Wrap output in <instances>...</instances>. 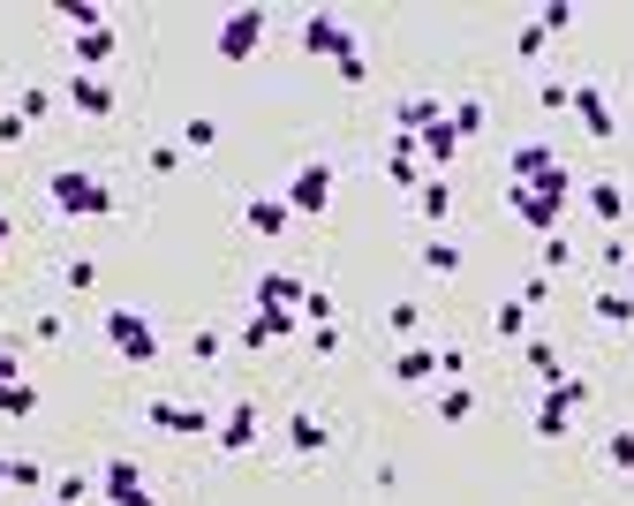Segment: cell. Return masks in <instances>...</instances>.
I'll return each mask as SVG.
<instances>
[{
    "label": "cell",
    "mask_w": 634,
    "mask_h": 506,
    "mask_svg": "<svg viewBox=\"0 0 634 506\" xmlns=\"http://www.w3.org/2000/svg\"><path fill=\"white\" fill-rule=\"evenodd\" d=\"M416 152H423L431 167H454V152H461V137H454V129L439 122V129H423V137H416Z\"/></svg>",
    "instance_id": "21"
},
{
    "label": "cell",
    "mask_w": 634,
    "mask_h": 506,
    "mask_svg": "<svg viewBox=\"0 0 634 506\" xmlns=\"http://www.w3.org/2000/svg\"><path fill=\"white\" fill-rule=\"evenodd\" d=\"M99 492H106L114 506H129L137 492H144V469H137V461L122 454V461H106V469H99Z\"/></svg>",
    "instance_id": "16"
},
{
    "label": "cell",
    "mask_w": 634,
    "mask_h": 506,
    "mask_svg": "<svg viewBox=\"0 0 634 506\" xmlns=\"http://www.w3.org/2000/svg\"><path fill=\"white\" fill-rule=\"evenodd\" d=\"M272 340H295V311H257L242 326V347H272Z\"/></svg>",
    "instance_id": "19"
},
{
    "label": "cell",
    "mask_w": 634,
    "mask_h": 506,
    "mask_svg": "<svg viewBox=\"0 0 634 506\" xmlns=\"http://www.w3.org/2000/svg\"><path fill=\"white\" fill-rule=\"evenodd\" d=\"M8 484H15V492H38V484H46V461H8Z\"/></svg>",
    "instance_id": "37"
},
{
    "label": "cell",
    "mask_w": 634,
    "mask_h": 506,
    "mask_svg": "<svg viewBox=\"0 0 634 506\" xmlns=\"http://www.w3.org/2000/svg\"><path fill=\"white\" fill-rule=\"evenodd\" d=\"M423 265H431V273H461V242L431 235V242H423Z\"/></svg>",
    "instance_id": "26"
},
{
    "label": "cell",
    "mask_w": 634,
    "mask_h": 506,
    "mask_svg": "<svg viewBox=\"0 0 634 506\" xmlns=\"http://www.w3.org/2000/svg\"><path fill=\"white\" fill-rule=\"evenodd\" d=\"M99 333L114 340V355H122V363H158V333H152V318H144V311H106V318H99Z\"/></svg>",
    "instance_id": "2"
},
{
    "label": "cell",
    "mask_w": 634,
    "mask_h": 506,
    "mask_svg": "<svg viewBox=\"0 0 634 506\" xmlns=\"http://www.w3.org/2000/svg\"><path fill=\"white\" fill-rule=\"evenodd\" d=\"M212 144H219V122H212V114H196V122L181 129V152H212Z\"/></svg>",
    "instance_id": "30"
},
{
    "label": "cell",
    "mask_w": 634,
    "mask_h": 506,
    "mask_svg": "<svg viewBox=\"0 0 634 506\" xmlns=\"http://www.w3.org/2000/svg\"><path fill=\"white\" fill-rule=\"evenodd\" d=\"M385 326H393V333L408 340V333H416V326H423V311H416V303H393V311H385Z\"/></svg>",
    "instance_id": "39"
},
{
    "label": "cell",
    "mask_w": 634,
    "mask_h": 506,
    "mask_svg": "<svg viewBox=\"0 0 634 506\" xmlns=\"http://www.w3.org/2000/svg\"><path fill=\"white\" fill-rule=\"evenodd\" d=\"M317 347V355H340V326H310V333H303Z\"/></svg>",
    "instance_id": "48"
},
{
    "label": "cell",
    "mask_w": 634,
    "mask_h": 506,
    "mask_svg": "<svg viewBox=\"0 0 634 506\" xmlns=\"http://www.w3.org/2000/svg\"><path fill=\"white\" fill-rule=\"evenodd\" d=\"M15 378H23V370H15V347L0 340V385H15Z\"/></svg>",
    "instance_id": "49"
},
{
    "label": "cell",
    "mask_w": 634,
    "mask_h": 506,
    "mask_svg": "<svg viewBox=\"0 0 634 506\" xmlns=\"http://www.w3.org/2000/svg\"><path fill=\"white\" fill-rule=\"evenodd\" d=\"M567 257H574V250H567V235H544V273H559Z\"/></svg>",
    "instance_id": "46"
},
{
    "label": "cell",
    "mask_w": 634,
    "mask_h": 506,
    "mask_svg": "<svg viewBox=\"0 0 634 506\" xmlns=\"http://www.w3.org/2000/svg\"><path fill=\"white\" fill-rule=\"evenodd\" d=\"M144 423H152V431H181V439H196V431H212V408H189V401H152V408H144Z\"/></svg>",
    "instance_id": "8"
},
{
    "label": "cell",
    "mask_w": 634,
    "mask_h": 506,
    "mask_svg": "<svg viewBox=\"0 0 634 506\" xmlns=\"http://www.w3.org/2000/svg\"><path fill=\"white\" fill-rule=\"evenodd\" d=\"M0 492H8V461H0Z\"/></svg>",
    "instance_id": "52"
},
{
    "label": "cell",
    "mask_w": 634,
    "mask_h": 506,
    "mask_svg": "<svg viewBox=\"0 0 634 506\" xmlns=\"http://www.w3.org/2000/svg\"><path fill=\"white\" fill-rule=\"evenodd\" d=\"M303 53H317V61H347V53H355V30H347L340 15H303Z\"/></svg>",
    "instance_id": "6"
},
{
    "label": "cell",
    "mask_w": 634,
    "mask_h": 506,
    "mask_svg": "<svg viewBox=\"0 0 634 506\" xmlns=\"http://www.w3.org/2000/svg\"><path fill=\"white\" fill-rule=\"evenodd\" d=\"M257 446V401H234L219 416V454H250Z\"/></svg>",
    "instance_id": "10"
},
{
    "label": "cell",
    "mask_w": 634,
    "mask_h": 506,
    "mask_svg": "<svg viewBox=\"0 0 634 506\" xmlns=\"http://www.w3.org/2000/svg\"><path fill=\"white\" fill-rule=\"evenodd\" d=\"M597 318L605 326H634V295L627 288H597Z\"/></svg>",
    "instance_id": "24"
},
{
    "label": "cell",
    "mask_w": 634,
    "mask_h": 506,
    "mask_svg": "<svg viewBox=\"0 0 634 506\" xmlns=\"http://www.w3.org/2000/svg\"><path fill=\"white\" fill-rule=\"evenodd\" d=\"M68 106H76L84 122H106V114H114V84H106V76H68Z\"/></svg>",
    "instance_id": "9"
},
{
    "label": "cell",
    "mask_w": 634,
    "mask_h": 506,
    "mask_svg": "<svg viewBox=\"0 0 634 506\" xmlns=\"http://www.w3.org/2000/svg\"><path fill=\"white\" fill-rule=\"evenodd\" d=\"M332 68H340V84H370V61H363V53H347V61H332Z\"/></svg>",
    "instance_id": "44"
},
{
    "label": "cell",
    "mask_w": 634,
    "mask_h": 506,
    "mask_svg": "<svg viewBox=\"0 0 634 506\" xmlns=\"http://www.w3.org/2000/svg\"><path fill=\"white\" fill-rule=\"evenodd\" d=\"M582 204H589L605 227H620V219H627V197H620V181H589V189H582Z\"/></svg>",
    "instance_id": "20"
},
{
    "label": "cell",
    "mask_w": 634,
    "mask_h": 506,
    "mask_svg": "<svg viewBox=\"0 0 634 506\" xmlns=\"http://www.w3.org/2000/svg\"><path fill=\"white\" fill-rule=\"evenodd\" d=\"M491 326H498V340H521V333H529V311H521V295H513V303H498V318H491Z\"/></svg>",
    "instance_id": "32"
},
{
    "label": "cell",
    "mask_w": 634,
    "mask_h": 506,
    "mask_svg": "<svg viewBox=\"0 0 634 506\" xmlns=\"http://www.w3.org/2000/svg\"><path fill=\"white\" fill-rule=\"evenodd\" d=\"M513 46H521V61H536L551 38H544V23H521V38H513Z\"/></svg>",
    "instance_id": "42"
},
{
    "label": "cell",
    "mask_w": 634,
    "mask_h": 506,
    "mask_svg": "<svg viewBox=\"0 0 634 506\" xmlns=\"http://www.w3.org/2000/svg\"><path fill=\"white\" fill-rule=\"evenodd\" d=\"M46 197H53L61 219H106V212H114V181H99L91 167H53Z\"/></svg>",
    "instance_id": "1"
},
{
    "label": "cell",
    "mask_w": 634,
    "mask_h": 506,
    "mask_svg": "<svg viewBox=\"0 0 634 506\" xmlns=\"http://www.w3.org/2000/svg\"><path fill=\"white\" fill-rule=\"evenodd\" d=\"M303 295H310V288H303L295 273H265V280H257V311H303Z\"/></svg>",
    "instance_id": "14"
},
{
    "label": "cell",
    "mask_w": 634,
    "mask_h": 506,
    "mask_svg": "<svg viewBox=\"0 0 634 506\" xmlns=\"http://www.w3.org/2000/svg\"><path fill=\"white\" fill-rule=\"evenodd\" d=\"M38 408V393H30V378H15V385H0V416H30Z\"/></svg>",
    "instance_id": "31"
},
{
    "label": "cell",
    "mask_w": 634,
    "mask_h": 506,
    "mask_svg": "<svg viewBox=\"0 0 634 506\" xmlns=\"http://www.w3.org/2000/svg\"><path fill=\"white\" fill-rule=\"evenodd\" d=\"M416 204H423V219H446V212H454V197H446V181H423V189H416Z\"/></svg>",
    "instance_id": "33"
},
{
    "label": "cell",
    "mask_w": 634,
    "mask_h": 506,
    "mask_svg": "<svg viewBox=\"0 0 634 506\" xmlns=\"http://www.w3.org/2000/svg\"><path fill=\"white\" fill-rule=\"evenodd\" d=\"M469 416H476V393H469V378H461V385L439 393V423H469Z\"/></svg>",
    "instance_id": "23"
},
{
    "label": "cell",
    "mask_w": 634,
    "mask_h": 506,
    "mask_svg": "<svg viewBox=\"0 0 634 506\" xmlns=\"http://www.w3.org/2000/svg\"><path fill=\"white\" fill-rule=\"evenodd\" d=\"M574 181H536V189H513V212L536 227V235H559V204H567Z\"/></svg>",
    "instance_id": "5"
},
{
    "label": "cell",
    "mask_w": 634,
    "mask_h": 506,
    "mask_svg": "<svg viewBox=\"0 0 634 506\" xmlns=\"http://www.w3.org/2000/svg\"><path fill=\"white\" fill-rule=\"evenodd\" d=\"M0 250H8V212H0Z\"/></svg>",
    "instance_id": "51"
},
{
    "label": "cell",
    "mask_w": 634,
    "mask_h": 506,
    "mask_svg": "<svg viewBox=\"0 0 634 506\" xmlns=\"http://www.w3.org/2000/svg\"><path fill=\"white\" fill-rule=\"evenodd\" d=\"M288 219H295V212H288V197H250V204H242V227H250V235H265V242H272V235H288Z\"/></svg>",
    "instance_id": "12"
},
{
    "label": "cell",
    "mask_w": 634,
    "mask_h": 506,
    "mask_svg": "<svg viewBox=\"0 0 634 506\" xmlns=\"http://www.w3.org/2000/svg\"><path fill=\"white\" fill-rule=\"evenodd\" d=\"M536 23H544V38H551V30H567V23H574V8H567V0H551V8H544Z\"/></svg>",
    "instance_id": "43"
},
{
    "label": "cell",
    "mask_w": 634,
    "mask_h": 506,
    "mask_svg": "<svg viewBox=\"0 0 634 506\" xmlns=\"http://www.w3.org/2000/svg\"><path fill=\"white\" fill-rule=\"evenodd\" d=\"M620 288H627V295H634V257H627V273H620Z\"/></svg>",
    "instance_id": "50"
},
{
    "label": "cell",
    "mask_w": 634,
    "mask_h": 506,
    "mask_svg": "<svg viewBox=\"0 0 634 506\" xmlns=\"http://www.w3.org/2000/svg\"><path fill=\"white\" fill-rule=\"evenodd\" d=\"M23 137H30V122H23V114L8 106V114H0V144H23Z\"/></svg>",
    "instance_id": "47"
},
{
    "label": "cell",
    "mask_w": 634,
    "mask_h": 506,
    "mask_svg": "<svg viewBox=\"0 0 634 506\" xmlns=\"http://www.w3.org/2000/svg\"><path fill=\"white\" fill-rule=\"evenodd\" d=\"M106 61H114V23L76 30V76H106Z\"/></svg>",
    "instance_id": "11"
},
{
    "label": "cell",
    "mask_w": 634,
    "mask_h": 506,
    "mask_svg": "<svg viewBox=\"0 0 634 506\" xmlns=\"http://www.w3.org/2000/svg\"><path fill=\"white\" fill-rule=\"evenodd\" d=\"M544 401H551V408H567V416H574V408H589V378H559V385H551V393H544Z\"/></svg>",
    "instance_id": "27"
},
{
    "label": "cell",
    "mask_w": 634,
    "mask_h": 506,
    "mask_svg": "<svg viewBox=\"0 0 634 506\" xmlns=\"http://www.w3.org/2000/svg\"><path fill=\"white\" fill-rule=\"evenodd\" d=\"M325 439H332V431H325V416H317V408H295V416H288V446H295L303 461L325 454Z\"/></svg>",
    "instance_id": "15"
},
{
    "label": "cell",
    "mask_w": 634,
    "mask_h": 506,
    "mask_svg": "<svg viewBox=\"0 0 634 506\" xmlns=\"http://www.w3.org/2000/svg\"><path fill=\"white\" fill-rule=\"evenodd\" d=\"M325 204H332V160H303L295 181H288V212L295 219H317Z\"/></svg>",
    "instance_id": "3"
},
{
    "label": "cell",
    "mask_w": 634,
    "mask_h": 506,
    "mask_svg": "<svg viewBox=\"0 0 634 506\" xmlns=\"http://www.w3.org/2000/svg\"><path fill=\"white\" fill-rule=\"evenodd\" d=\"M385 181H393V189H423V152H416V137H393V152H385Z\"/></svg>",
    "instance_id": "13"
},
{
    "label": "cell",
    "mask_w": 634,
    "mask_h": 506,
    "mask_svg": "<svg viewBox=\"0 0 634 506\" xmlns=\"http://www.w3.org/2000/svg\"><path fill=\"white\" fill-rule=\"evenodd\" d=\"M513 189H536V181H567V167H559V152L551 144H513Z\"/></svg>",
    "instance_id": "7"
},
{
    "label": "cell",
    "mask_w": 634,
    "mask_h": 506,
    "mask_svg": "<svg viewBox=\"0 0 634 506\" xmlns=\"http://www.w3.org/2000/svg\"><path fill=\"white\" fill-rule=\"evenodd\" d=\"M303 318H310V326H332V295H325V288L303 295Z\"/></svg>",
    "instance_id": "41"
},
{
    "label": "cell",
    "mask_w": 634,
    "mask_h": 506,
    "mask_svg": "<svg viewBox=\"0 0 634 506\" xmlns=\"http://www.w3.org/2000/svg\"><path fill=\"white\" fill-rule=\"evenodd\" d=\"M605 461H612L620 477H634V423H620V431L605 439Z\"/></svg>",
    "instance_id": "28"
},
{
    "label": "cell",
    "mask_w": 634,
    "mask_h": 506,
    "mask_svg": "<svg viewBox=\"0 0 634 506\" xmlns=\"http://www.w3.org/2000/svg\"><path fill=\"white\" fill-rule=\"evenodd\" d=\"M15 114H23V122H46V114H53V91L23 84V91H15Z\"/></svg>",
    "instance_id": "29"
},
{
    "label": "cell",
    "mask_w": 634,
    "mask_h": 506,
    "mask_svg": "<svg viewBox=\"0 0 634 506\" xmlns=\"http://www.w3.org/2000/svg\"><path fill=\"white\" fill-rule=\"evenodd\" d=\"M483 122H491V114H483L476 99H461V106H446V129H454L461 144H469V137H483Z\"/></svg>",
    "instance_id": "25"
},
{
    "label": "cell",
    "mask_w": 634,
    "mask_h": 506,
    "mask_svg": "<svg viewBox=\"0 0 634 506\" xmlns=\"http://www.w3.org/2000/svg\"><path fill=\"white\" fill-rule=\"evenodd\" d=\"M219 347H227V340L212 333V326H196V333H189V363H219Z\"/></svg>",
    "instance_id": "36"
},
{
    "label": "cell",
    "mask_w": 634,
    "mask_h": 506,
    "mask_svg": "<svg viewBox=\"0 0 634 506\" xmlns=\"http://www.w3.org/2000/svg\"><path fill=\"white\" fill-rule=\"evenodd\" d=\"M61 288H76V295H91V288H99V265H91V257H68V273H61Z\"/></svg>",
    "instance_id": "34"
},
{
    "label": "cell",
    "mask_w": 634,
    "mask_h": 506,
    "mask_svg": "<svg viewBox=\"0 0 634 506\" xmlns=\"http://www.w3.org/2000/svg\"><path fill=\"white\" fill-rule=\"evenodd\" d=\"M393 378H401V385H423V378H439V347H423V340H408V347L393 355Z\"/></svg>",
    "instance_id": "18"
},
{
    "label": "cell",
    "mask_w": 634,
    "mask_h": 506,
    "mask_svg": "<svg viewBox=\"0 0 634 506\" xmlns=\"http://www.w3.org/2000/svg\"><path fill=\"white\" fill-rule=\"evenodd\" d=\"M574 114H582V129H589L597 144H612V137H620V122H612V106H605V91H574Z\"/></svg>",
    "instance_id": "17"
},
{
    "label": "cell",
    "mask_w": 634,
    "mask_h": 506,
    "mask_svg": "<svg viewBox=\"0 0 634 506\" xmlns=\"http://www.w3.org/2000/svg\"><path fill=\"white\" fill-rule=\"evenodd\" d=\"M536 106H544V114H559V106H574V91H567V84H544V91H536Z\"/></svg>",
    "instance_id": "45"
},
{
    "label": "cell",
    "mask_w": 634,
    "mask_h": 506,
    "mask_svg": "<svg viewBox=\"0 0 634 506\" xmlns=\"http://www.w3.org/2000/svg\"><path fill=\"white\" fill-rule=\"evenodd\" d=\"M181 160H189L181 144H152V152H144V167H152V174H174V167H181Z\"/></svg>",
    "instance_id": "38"
},
{
    "label": "cell",
    "mask_w": 634,
    "mask_h": 506,
    "mask_svg": "<svg viewBox=\"0 0 634 506\" xmlns=\"http://www.w3.org/2000/svg\"><path fill=\"white\" fill-rule=\"evenodd\" d=\"M84 492H91V477H76V469H68V477H53V499H61V506H76Z\"/></svg>",
    "instance_id": "40"
},
{
    "label": "cell",
    "mask_w": 634,
    "mask_h": 506,
    "mask_svg": "<svg viewBox=\"0 0 634 506\" xmlns=\"http://www.w3.org/2000/svg\"><path fill=\"white\" fill-rule=\"evenodd\" d=\"M567 423H574L567 408H551V401H536V439H567Z\"/></svg>",
    "instance_id": "35"
},
{
    "label": "cell",
    "mask_w": 634,
    "mask_h": 506,
    "mask_svg": "<svg viewBox=\"0 0 634 506\" xmlns=\"http://www.w3.org/2000/svg\"><path fill=\"white\" fill-rule=\"evenodd\" d=\"M521 355H529V370H536V378H544V393H551V385H559V378H567V363H559V347H551V340H529V347H521Z\"/></svg>",
    "instance_id": "22"
},
{
    "label": "cell",
    "mask_w": 634,
    "mask_h": 506,
    "mask_svg": "<svg viewBox=\"0 0 634 506\" xmlns=\"http://www.w3.org/2000/svg\"><path fill=\"white\" fill-rule=\"evenodd\" d=\"M265 23H272L265 8H234V15L219 23V61H250V53L265 46Z\"/></svg>",
    "instance_id": "4"
}]
</instances>
